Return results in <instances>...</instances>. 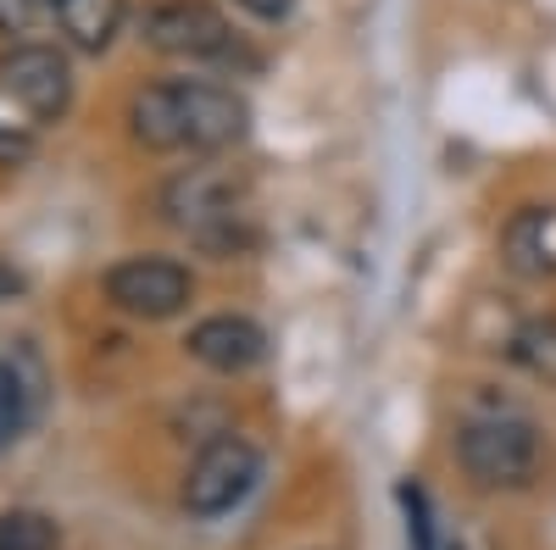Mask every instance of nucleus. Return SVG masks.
Instances as JSON below:
<instances>
[{
  "mask_svg": "<svg viewBox=\"0 0 556 550\" xmlns=\"http://www.w3.org/2000/svg\"><path fill=\"white\" fill-rule=\"evenodd\" d=\"M0 550H62V523L51 512L12 507L0 512Z\"/></svg>",
  "mask_w": 556,
  "mask_h": 550,
  "instance_id": "13",
  "label": "nucleus"
},
{
  "mask_svg": "<svg viewBox=\"0 0 556 550\" xmlns=\"http://www.w3.org/2000/svg\"><path fill=\"white\" fill-rule=\"evenodd\" d=\"M184 350H190L206 373L240 379V373L267 361V334H262V323H251L240 311H217V317H201V323L184 334Z\"/></svg>",
  "mask_w": 556,
  "mask_h": 550,
  "instance_id": "8",
  "label": "nucleus"
},
{
  "mask_svg": "<svg viewBox=\"0 0 556 550\" xmlns=\"http://www.w3.org/2000/svg\"><path fill=\"white\" fill-rule=\"evenodd\" d=\"M17 295H28V272H23V267H12L7 256H0V306L17 300Z\"/></svg>",
  "mask_w": 556,
  "mask_h": 550,
  "instance_id": "18",
  "label": "nucleus"
},
{
  "mask_svg": "<svg viewBox=\"0 0 556 550\" xmlns=\"http://www.w3.org/2000/svg\"><path fill=\"white\" fill-rule=\"evenodd\" d=\"M51 7H56L62 34L89 56H101L106 44L117 39L123 17H128V0H51Z\"/></svg>",
  "mask_w": 556,
  "mask_h": 550,
  "instance_id": "12",
  "label": "nucleus"
},
{
  "mask_svg": "<svg viewBox=\"0 0 556 550\" xmlns=\"http://www.w3.org/2000/svg\"><path fill=\"white\" fill-rule=\"evenodd\" d=\"M128 133L146 151L217 156V151H235L251 133V106L228 84L167 78V84H146L128 101Z\"/></svg>",
  "mask_w": 556,
  "mask_h": 550,
  "instance_id": "1",
  "label": "nucleus"
},
{
  "mask_svg": "<svg viewBox=\"0 0 556 550\" xmlns=\"http://www.w3.org/2000/svg\"><path fill=\"white\" fill-rule=\"evenodd\" d=\"M501 261L518 279H551L556 272V212L551 206H523L501 228Z\"/></svg>",
  "mask_w": 556,
  "mask_h": 550,
  "instance_id": "10",
  "label": "nucleus"
},
{
  "mask_svg": "<svg viewBox=\"0 0 556 550\" xmlns=\"http://www.w3.org/2000/svg\"><path fill=\"white\" fill-rule=\"evenodd\" d=\"M39 400H45V367L28 345H17L0 361V450H12L28 434V423L39 418Z\"/></svg>",
  "mask_w": 556,
  "mask_h": 550,
  "instance_id": "9",
  "label": "nucleus"
},
{
  "mask_svg": "<svg viewBox=\"0 0 556 550\" xmlns=\"http://www.w3.org/2000/svg\"><path fill=\"white\" fill-rule=\"evenodd\" d=\"M235 7H245L256 23H285L295 12V0H235Z\"/></svg>",
  "mask_w": 556,
  "mask_h": 550,
  "instance_id": "17",
  "label": "nucleus"
},
{
  "mask_svg": "<svg viewBox=\"0 0 556 550\" xmlns=\"http://www.w3.org/2000/svg\"><path fill=\"white\" fill-rule=\"evenodd\" d=\"M0 89L34 117V123H62L73 106V67L56 44L23 39L0 51Z\"/></svg>",
  "mask_w": 556,
  "mask_h": 550,
  "instance_id": "6",
  "label": "nucleus"
},
{
  "mask_svg": "<svg viewBox=\"0 0 556 550\" xmlns=\"http://www.w3.org/2000/svg\"><path fill=\"white\" fill-rule=\"evenodd\" d=\"M34 162V133L17 128L12 117H0V167H23Z\"/></svg>",
  "mask_w": 556,
  "mask_h": 550,
  "instance_id": "15",
  "label": "nucleus"
},
{
  "mask_svg": "<svg viewBox=\"0 0 556 550\" xmlns=\"http://www.w3.org/2000/svg\"><path fill=\"white\" fill-rule=\"evenodd\" d=\"M513 361L540 384H556V317H529L513 334Z\"/></svg>",
  "mask_w": 556,
  "mask_h": 550,
  "instance_id": "14",
  "label": "nucleus"
},
{
  "mask_svg": "<svg viewBox=\"0 0 556 550\" xmlns=\"http://www.w3.org/2000/svg\"><path fill=\"white\" fill-rule=\"evenodd\" d=\"M156 206H162V217L178 228V234H190L217 261L245 256L262 240L251 212H245V172H235V167H217V162L184 167V172H173L162 183Z\"/></svg>",
  "mask_w": 556,
  "mask_h": 550,
  "instance_id": "2",
  "label": "nucleus"
},
{
  "mask_svg": "<svg viewBox=\"0 0 556 550\" xmlns=\"http://www.w3.org/2000/svg\"><path fill=\"white\" fill-rule=\"evenodd\" d=\"M190 295H195L190 267L167 256H128L106 272V300L123 317H139V323H167V317L190 306Z\"/></svg>",
  "mask_w": 556,
  "mask_h": 550,
  "instance_id": "7",
  "label": "nucleus"
},
{
  "mask_svg": "<svg viewBox=\"0 0 556 550\" xmlns=\"http://www.w3.org/2000/svg\"><path fill=\"white\" fill-rule=\"evenodd\" d=\"M540 456H545V434L529 411H513V406H490V411H473L468 423L456 429V462L479 489H495V495H513V489H529L540 478Z\"/></svg>",
  "mask_w": 556,
  "mask_h": 550,
  "instance_id": "3",
  "label": "nucleus"
},
{
  "mask_svg": "<svg viewBox=\"0 0 556 550\" xmlns=\"http://www.w3.org/2000/svg\"><path fill=\"white\" fill-rule=\"evenodd\" d=\"M401 507H406V534H412V550H495L490 534L479 523H445L434 507H429V495L406 484L401 489Z\"/></svg>",
  "mask_w": 556,
  "mask_h": 550,
  "instance_id": "11",
  "label": "nucleus"
},
{
  "mask_svg": "<svg viewBox=\"0 0 556 550\" xmlns=\"http://www.w3.org/2000/svg\"><path fill=\"white\" fill-rule=\"evenodd\" d=\"M39 12V0H0V34H23Z\"/></svg>",
  "mask_w": 556,
  "mask_h": 550,
  "instance_id": "16",
  "label": "nucleus"
},
{
  "mask_svg": "<svg viewBox=\"0 0 556 550\" xmlns=\"http://www.w3.org/2000/svg\"><path fill=\"white\" fill-rule=\"evenodd\" d=\"M139 39L173 62H235L240 56L235 28L206 0H156L146 23H139Z\"/></svg>",
  "mask_w": 556,
  "mask_h": 550,
  "instance_id": "5",
  "label": "nucleus"
},
{
  "mask_svg": "<svg viewBox=\"0 0 556 550\" xmlns=\"http://www.w3.org/2000/svg\"><path fill=\"white\" fill-rule=\"evenodd\" d=\"M256 484H262V450L240 434H223V439L201 445V456L184 473V512L212 523L223 512H235Z\"/></svg>",
  "mask_w": 556,
  "mask_h": 550,
  "instance_id": "4",
  "label": "nucleus"
}]
</instances>
